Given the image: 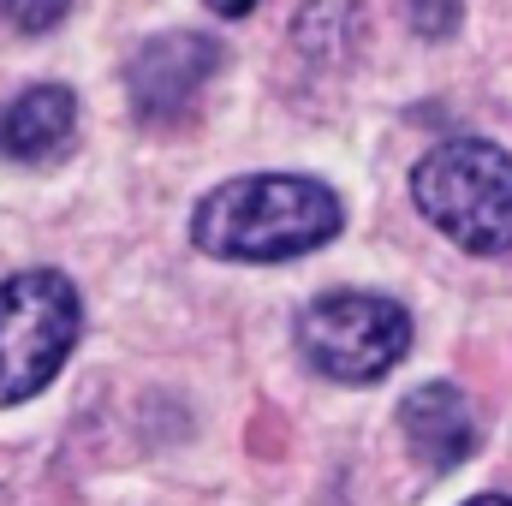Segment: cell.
Returning <instances> with one entry per match:
<instances>
[{
    "instance_id": "cell-10",
    "label": "cell",
    "mask_w": 512,
    "mask_h": 506,
    "mask_svg": "<svg viewBox=\"0 0 512 506\" xmlns=\"http://www.w3.org/2000/svg\"><path fill=\"white\" fill-rule=\"evenodd\" d=\"M209 12H221V18H251L256 12V0H203Z\"/></svg>"
},
{
    "instance_id": "cell-4",
    "label": "cell",
    "mask_w": 512,
    "mask_h": 506,
    "mask_svg": "<svg viewBox=\"0 0 512 506\" xmlns=\"http://www.w3.org/2000/svg\"><path fill=\"white\" fill-rule=\"evenodd\" d=\"M298 352L328 381L364 387V381H382L411 352V316H405V304L376 298V292H328V298L304 304Z\"/></svg>"
},
{
    "instance_id": "cell-9",
    "label": "cell",
    "mask_w": 512,
    "mask_h": 506,
    "mask_svg": "<svg viewBox=\"0 0 512 506\" xmlns=\"http://www.w3.org/2000/svg\"><path fill=\"white\" fill-rule=\"evenodd\" d=\"M66 12H72V0H0V18H6L12 30H24V36L54 30Z\"/></svg>"
},
{
    "instance_id": "cell-11",
    "label": "cell",
    "mask_w": 512,
    "mask_h": 506,
    "mask_svg": "<svg viewBox=\"0 0 512 506\" xmlns=\"http://www.w3.org/2000/svg\"><path fill=\"white\" fill-rule=\"evenodd\" d=\"M465 506H512L507 495H477V501H465Z\"/></svg>"
},
{
    "instance_id": "cell-3",
    "label": "cell",
    "mask_w": 512,
    "mask_h": 506,
    "mask_svg": "<svg viewBox=\"0 0 512 506\" xmlns=\"http://www.w3.org/2000/svg\"><path fill=\"white\" fill-rule=\"evenodd\" d=\"M84 334L78 286L60 268H24L0 280V405L36 399Z\"/></svg>"
},
{
    "instance_id": "cell-7",
    "label": "cell",
    "mask_w": 512,
    "mask_h": 506,
    "mask_svg": "<svg viewBox=\"0 0 512 506\" xmlns=\"http://www.w3.org/2000/svg\"><path fill=\"white\" fill-rule=\"evenodd\" d=\"M78 131V96L66 84H30L6 114H0V149L12 161H60Z\"/></svg>"
},
{
    "instance_id": "cell-6",
    "label": "cell",
    "mask_w": 512,
    "mask_h": 506,
    "mask_svg": "<svg viewBox=\"0 0 512 506\" xmlns=\"http://www.w3.org/2000/svg\"><path fill=\"white\" fill-rule=\"evenodd\" d=\"M399 429H405L411 453H417L429 471H453V465H465V459L477 453V435H483L471 399H465L453 381H429V387L405 393V405H399Z\"/></svg>"
},
{
    "instance_id": "cell-2",
    "label": "cell",
    "mask_w": 512,
    "mask_h": 506,
    "mask_svg": "<svg viewBox=\"0 0 512 506\" xmlns=\"http://www.w3.org/2000/svg\"><path fill=\"white\" fill-rule=\"evenodd\" d=\"M411 197L435 233L459 251L501 256L512 251V155L483 137H453L429 149L411 173Z\"/></svg>"
},
{
    "instance_id": "cell-1",
    "label": "cell",
    "mask_w": 512,
    "mask_h": 506,
    "mask_svg": "<svg viewBox=\"0 0 512 506\" xmlns=\"http://www.w3.org/2000/svg\"><path fill=\"white\" fill-rule=\"evenodd\" d=\"M346 209L322 179L304 173H251L215 185L191 209V239L197 251L227 256V262H286L340 233Z\"/></svg>"
},
{
    "instance_id": "cell-8",
    "label": "cell",
    "mask_w": 512,
    "mask_h": 506,
    "mask_svg": "<svg viewBox=\"0 0 512 506\" xmlns=\"http://www.w3.org/2000/svg\"><path fill=\"white\" fill-rule=\"evenodd\" d=\"M405 18H411V30H417V36L441 42V36H453V30H459L465 0H405Z\"/></svg>"
},
{
    "instance_id": "cell-5",
    "label": "cell",
    "mask_w": 512,
    "mask_h": 506,
    "mask_svg": "<svg viewBox=\"0 0 512 506\" xmlns=\"http://www.w3.org/2000/svg\"><path fill=\"white\" fill-rule=\"evenodd\" d=\"M227 48L209 30H161L149 36L126 66V90H131V114L143 126H179L197 96L209 90V78L221 72Z\"/></svg>"
}]
</instances>
